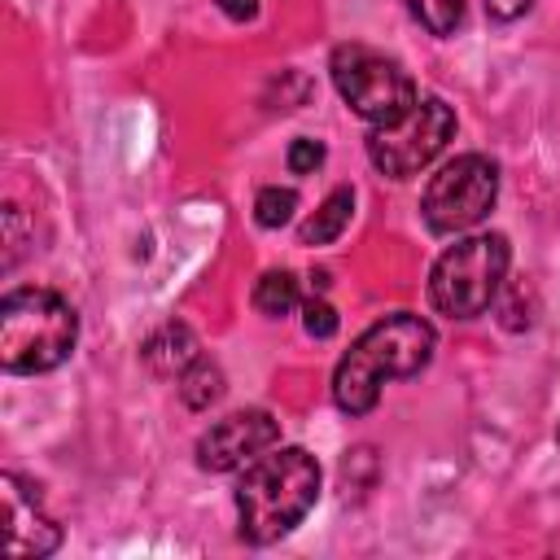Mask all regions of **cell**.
Returning <instances> with one entry per match:
<instances>
[{"instance_id":"1","label":"cell","mask_w":560,"mask_h":560,"mask_svg":"<svg viewBox=\"0 0 560 560\" xmlns=\"http://www.w3.org/2000/svg\"><path fill=\"white\" fill-rule=\"evenodd\" d=\"M433 324L411 315V311H394L385 319H376L337 363L332 372V398L346 416H368L381 398L385 381H402L416 376L429 359H433Z\"/></svg>"},{"instance_id":"2","label":"cell","mask_w":560,"mask_h":560,"mask_svg":"<svg viewBox=\"0 0 560 560\" xmlns=\"http://www.w3.org/2000/svg\"><path fill=\"white\" fill-rule=\"evenodd\" d=\"M315 494H319V464L311 451L280 446L271 455H258L254 464H245L232 494L241 538L254 547L284 538L315 508Z\"/></svg>"},{"instance_id":"3","label":"cell","mask_w":560,"mask_h":560,"mask_svg":"<svg viewBox=\"0 0 560 560\" xmlns=\"http://www.w3.org/2000/svg\"><path fill=\"white\" fill-rule=\"evenodd\" d=\"M79 341L74 306L52 289H13L0 302V363L4 372L35 376L70 359Z\"/></svg>"},{"instance_id":"4","label":"cell","mask_w":560,"mask_h":560,"mask_svg":"<svg viewBox=\"0 0 560 560\" xmlns=\"http://www.w3.org/2000/svg\"><path fill=\"white\" fill-rule=\"evenodd\" d=\"M508 258L512 249H508V236L499 232H477L455 241L429 271V302L451 319L481 315L503 289Z\"/></svg>"},{"instance_id":"5","label":"cell","mask_w":560,"mask_h":560,"mask_svg":"<svg viewBox=\"0 0 560 560\" xmlns=\"http://www.w3.org/2000/svg\"><path fill=\"white\" fill-rule=\"evenodd\" d=\"M328 70H332V83H337L341 101L368 122H394L416 105L411 74L394 57H385V52H376L368 44L332 48Z\"/></svg>"},{"instance_id":"6","label":"cell","mask_w":560,"mask_h":560,"mask_svg":"<svg viewBox=\"0 0 560 560\" xmlns=\"http://www.w3.org/2000/svg\"><path fill=\"white\" fill-rule=\"evenodd\" d=\"M455 136V109L442 96H416V105L394 122H372L368 131V158L376 171L407 179L424 171L446 140Z\"/></svg>"},{"instance_id":"7","label":"cell","mask_w":560,"mask_h":560,"mask_svg":"<svg viewBox=\"0 0 560 560\" xmlns=\"http://www.w3.org/2000/svg\"><path fill=\"white\" fill-rule=\"evenodd\" d=\"M494 197H499V166L481 153H459L429 179V188L420 197V214H424L429 232L455 236V232H468L472 223H481L490 214Z\"/></svg>"},{"instance_id":"8","label":"cell","mask_w":560,"mask_h":560,"mask_svg":"<svg viewBox=\"0 0 560 560\" xmlns=\"http://www.w3.org/2000/svg\"><path fill=\"white\" fill-rule=\"evenodd\" d=\"M280 438V424L249 407V411H232L223 420H214L201 438H197V464L206 472H232V468H245L254 464L262 451H271Z\"/></svg>"},{"instance_id":"9","label":"cell","mask_w":560,"mask_h":560,"mask_svg":"<svg viewBox=\"0 0 560 560\" xmlns=\"http://www.w3.org/2000/svg\"><path fill=\"white\" fill-rule=\"evenodd\" d=\"M0 503H4V551L9 556H48L61 542L57 521L39 508L35 486H26L22 477L4 472L0 477Z\"/></svg>"},{"instance_id":"10","label":"cell","mask_w":560,"mask_h":560,"mask_svg":"<svg viewBox=\"0 0 560 560\" xmlns=\"http://www.w3.org/2000/svg\"><path fill=\"white\" fill-rule=\"evenodd\" d=\"M350 210H354V192L350 188H332L324 197V206L302 223V245H328V241H337L346 232V223H350Z\"/></svg>"},{"instance_id":"11","label":"cell","mask_w":560,"mask_h":560,"mask_svg":"<svg viewBox=\"0 0 560 560\" xmlns=\"http://www.w3.org/2000/svg\"><path fill=\"white\" fill-rule=\"evenodd\" d=\"M144 359L158 368V372H184L192 359H197V341L184 324H166L162 332H153L144 341Z\"/></svg>"},{"instance_id":"12","label":"cell","mask_w":560,"mask_h":560,"mask_svg":"<svg viewBox=\"0 0 560 560\" xmlns=\"http://www.w3.org/2000/svg\"><path fill=\"white\" fill-rule=\"evenodd\" d=\"M254 306H258L267 319H280V315L298 311V306H302L298 276H293V271H262L258 284H254Z\"/></svg>"},{"instance_id":"13","label":"cell","mask_w":560,"mask_h":560,"mask_svg":"<svg viewBox=\"0 0 560 560\" xmlns=\"http://www.w3.org/2000/svg\"><path fill=\"white\" fill-rule=\"evenodd\" d=\"M179 398L192 407V411H206L210 402L223 398V372L210 363V359H192L184 372H179Z\"/></svg>"},{"instance_id":"14","label":"cell","mask_w":560,"mask_h":560,"mask_svg":"<svg viewBox=\"0 0 560 560\" xmlns=\"http://www.w3.org/2000/svg\"><path fill=\"white\" fill-rule=\"evenodd\" d=\"M402 4L429 35H455V26L464 22V0H402Z\"/></svg>"},{"instance_id":"15","label":"cell","mask_w":560,"mask_h":560,"mask_svg":"<svg viewBox=\"0 0 560 560\" xmlns=\"http://www.w3.org/2000/svg\"><path fill=\"white\" fill-rule=\"evenodd\" d=\"M293 210H298V192H293V188L267 184V188H258V197H254V223H258V228H280V223L293 219Z\"/></svg>"},{"instance_id":"16","label":"cell","mask_w":560,"mask_h":560,"mask_svg":"<svg viewBox=\"0 0 560 560\" xmlns=\"http://www.w3.org/2000/svg\"><path fill=\"white\" fill-rule=\"evenodd\" d=\"M302 328L324 341V337L337 332V311H332L324 298H311V302H302Z\"/></svg>"},{"instance_id":"17","label":"cell","mask_w":560,"mask_h":560,"mask_svg":"<svg viewBox=\"0 0 560 560\" xmlns=\"http://www.w3.org/2000/svg\"><path fill=\"white\" fill-rule=\"evenodd\" d=\"M319 162H324V144H319V140L298 136V140L289 144V171H293V175H311Z\"/></svg>"},{"instance_id":"18","label":"cell","mask_w":560,"mask_h":560,"mask_svg":"<svg viewBox=\"0 0 560 560\" xmlns=\"http://www.w3.org/2000/svg\"><path fill=\"white\" fill-rule=\"evenodd\" d=\"M529 4H534V0H486L490 18H499V22H512V18H521Z\"/></svg>"},{"instance_id":"19","label":"cell","mask_w":560,"mask_h":560,"mask_svg":"<svg viewBox=\"0 0 560 560\" xmlns=\"http://www.w3.org/2000/svg\"><path fill=\"white\" fill-rule=\"evenodd\" d=\"M219 9H223L228 18H236V22H249V18L258 13V0H219Z\"/></svg>"}]
</instances>
